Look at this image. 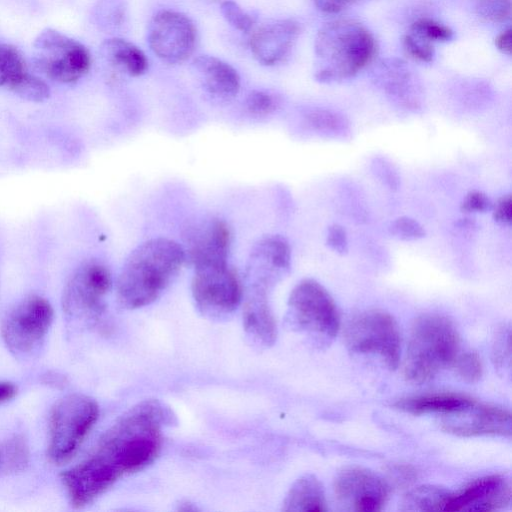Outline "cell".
Segmentation results:
<instances>
[{
  "label": "cell",
  "mask_w": 512,
  "mask_h": 512,
  "mask_svg": "<svg viewBox=\"0 0 512 512\" xmlns=\"http://www.w3.org/2000/svg\"><path fill=\"white\" fill-rule=\"evenodd\" d=\"M403 46L407 54L415 60L430 63L434 59L435 51L432 43L411 33H407L403 37Z\"/></svg>",
  "instance_id": "37"
},
{
  "label": "cell",
  "mask_w": 512,
  "mask_h": 512,
  "mask_svg": "<svg viewBox=\"0 0 512 512\" xmlns=\"http://www.w3.org/2000/svg\"><path fill=\"white\" fill-rule=\"evenodd\" d=\"M495 45L499 51L503 54L510 55L511 54V46H512V30L508 28L499 34L495 39Z\"/></svg>",
  "instance_id": "42"
},
{
  "label": "cell",
  "mask_w": 512,
  "mask_h": 512,
  "mask_svg": "<svg viewBox=\"0 0 512 512\" xmlns=\"http://www.w3.org/2000/svg\"><path fill=\"white\" fill-rule=\"evenodd\" d=\"M459 350V335L453 323L439 314L418 317L411 329L404 376L421 384L453 364Z\"/></svg>",
  "instance_id": "4"
},
{
  "label": "cell",
  "mask_w": 512,
  "mask_h": 512,
  "mask_svg": "<svg viewBox=\"0 0 512 512\" xmlns=\"http://www.w3.org/2000/svg\"><path fill=\"white\" fill-rule=\"evenodd\" d=\"M176 422L159 400L132 407L106 431L95 451L61 474L71 504L92 503L125 474L144 469L158 456L162 428Z\"/></svg>",
  "instance_id": "1"
},
{
  "label": "cell",
  "mask_w": 512,
  "mask_h": 512,
  "mask_svg": "<svg viewBox=\"0 0 512 512\" xmlns=\"http://www.w3.org/2000/svg\"><path fill=\"white\" fill-rule=\"evenodd\" d=\"M510 327L503 324L498 327L493 335L492 342V359L495 367L504 371L510 368L511 341Z\"/></svg>",
  "instance_id": "30"
},
{
  "label": "cell",
  "mask_w": 512,
  "mask_h": 512,
  "mask_svg": "<svg viewBox=\"0 0 512 512\" xmlns=\"http://www.w3.org/2000/svg\"><path fill=\"white\" fill-rule=\"evenodd\" d=\"M196 42V27L181 12L162 10L149 22L147 43L151 51L167 64L185 62L193 54Z\"/></svg>",
  "instance_id": "12"
},
{
  "label": "cell",
  "mask_w": 512,
  "mask_h": 512,
  "mask_svg": "<svg viewBox=\"0 0 512 512\" xmlns=\"http://www.w3.org/2000/svg\"><path fill=\"white\" fill-rule=\"evenodd\" d=\"M220 9L226 21L241 32H250L255 26L256 16L243 10L233 0L222 2Z\"/></svg>",
  "instance_id": "33"
},
{
  "label": "cell",
  "mask_w": 512,
  "mask_h": 512,
  "mask_svg": "<svg viewBox=\"0 0 512 512\" xmlns=\"http://www.w3.org/2000/svg\"><path fill=\"white\" fill-rule=\"evenodd\" d=\"M203 91L213 100L227 102L240 90V76L229 63L211 55H199L191 65Z\"/></svg>",
  "instance_id": "20"
},
{
  "label": "cell",
  "mask_w": 512,
  "mask_h": 512,
  "mask_svg": "<svg viewBox=\"0 0 512 512\" xmlns=\"http://www.w3.org/2000/svg\"><path fill=\"white\" fill-rule=\"evenodd\" d=\"M191 294L205 317L222 320L233 314L243 300V283L229 262L193 268Z\"/></svg>",
  "instance_id": "7"
},
{
  "label": "cell",
  "mask_w": 512,
  "mask_h": 512,
  "mask_svg": "<svg viewBox=\"0 0 512 512\" xmlns=\"http://www.w3.org/2000/svg\"><path fill=\"white\" fill-rule=\"evenodd\" d=\"M113 286L109 268L98 260L82 263L66 283L62 308L73 321L91 322L105 310L106 296Z\"/></svg>",
  "instance_id": "8"
},
{
  "label": "cell",
  "mask_w": 512,
  "mask_h": 512,
  "mask_svg": "<svg viewBox=\"0 0 512 512\" xmlns=\"http://www.w3.org/2000/svg\"><path fill=\"white\" fill-rule=\"evenodd\" d=\"M306 118L313 128L326 136H345L348 130L346 119L329 109L312 108L307 111Z\"/></svg>",
  "instance_id": "26"
},
{
  "label": "cell",
  "mask_w": 512,
  "mask_h": 512,
  "mask_svg": "<svg viewBox=\"0 0 512 512\" xmlns=\"http://www.w3.org/2000/svg\"><path fill=\"white\" fill-rule=\"evenodd\" d=\"M7 88L20 98L30 102H44L50 96L48 85L27 71L10 83Z\"/></svg>",
  "instance_id": "27"
},
{
  "label": "cell",
  "mask_w": 512,
  "mask_h": 512,
  "mask_svg": "<svg viewBox=\"0 0 512 512\" xmlns=\"http://www.w3.org/2000/svg\"><path fill=\"white\" fill-rule=\"evenodd\" d=\"M291 247L285 237L269 234L252 246L244 270L243 287H261L271 291L291 269Z\"/></svg>",
  "instance_id": "14"
},
{
  "label": "cell",
  "mask_w": 512,
  "mask_h": 512,
  "mask_svg": "<svg viewBox=\"0 0 512 512\" xmlns=\"http://www.w3.org/2000/svg\"><path fill=\"white\" fill-rule=\"evenodd\" d=\"M474 7L480 18L492 23H503L511 16V0H475Z\"/></svg>",
  "instance_id": "31"
},
{
  "label": "cell",
  "mask_w": 512,
  "mask_h": 512,
  "mask_svg": "<svg viewBox=\"0 0 512 512\" xmlns=\"http://www.w3.org/2000/svg\"><path fill=\"white\" fill-rule=\"evenodd\" d=\"M388 232L392 237L401 241H416L426 236L423 226L409 216L394 219L388 226Z\"/></svg>",
  "instance_id": "32"
},
{
  "label": "cell",
  "mask_w": 512,
  "mask_h": 512,
  "mask_svg": "<svg viewBox=\"0 0 512 512\" xmlns=\"http://www.w3.org/2000/svg\"><path fill=\"white\" fill-rule=\"evenodd\" d=\"M185 264L184 252L175 240L157 237L135 247L124 260L115 289L126 309H138L156 301L177 278Z\"/></svg>",
  "instance_id": "2"
},
{
  "label": "cell",
  "mask_w": 512,
  "mask_h": 512,
  "mask_svg": "<svg viewBox=\"0 0 512 512\" xmlns=\"http://www.w3.org/2000/svg\"><path fill=\"white\" fill-rule=\"evenodd\" d=\"M285 323L292 330L313 337L318 345L326 346L338 333L340 316L329 292L316 280L306 278L289 295Z\"/></svg>",
  "instance_id": "5"
},
{
  "label": "cell",
  "mask_w": 512,
  "mask_h": 512,
  "mask_svg": "<svg viewBox=\"0 0 512 512\" xmlns=\"http://www.w3.org/2000/svg\"><path fill=\"white\" fill-rule=\"evenodd\" d=\"M283 510L288 512H320L326 510L322 484L312 474L298 478L289 489Z\"/></svg>",
  "instance_id": "24"
},
{
  "label": "cell",
  "mask_w": 512,
  "mask_h": 512,
  "mask_svg": "<svg viewBox=\"0 0 512 512\" xmlns=\"http://www.w3.org/2000/svg\"><path fill=\"white\" fill-rule=\"evenodd\" d=\"M53 317L50 302L41 296L20 301L2 323L1 335L7 349L17 357L30 356L45 339Z\"/></svg>",
  "instance_id": "10"
},
{
  "label": "cell",
  "mask_w": 512,
  "mask_h": 512,
  "mask_svg": "<svg viewBox=\"0 0 512 512\" xmlns=\"http://www.w3.org/2000/svg\"><path fill=\"white\" fill-rule=\"evenodd\" d=\"M377 45L373 34L359 21L340 18L323 25L315 38L314 78L338 83L357 75L371 62Z\"/></svg>",
  "instance_id": "3"
},
{
  "label": "cell",
  "mask_w": 512,
  "mask_h": 512,
  "mask_svg": "<svg viewBox=\"0 0 512 512\" xmlns=\"http://www.w3.org/2000/svg\"><path fill=\"white\" fill-rule=\"evenodd\" d=\"M334 490L338 500L349 510L375 512L382 509L389 495V487L376 472L348 466L337 473Z\"/></svg>",
  "instance_id": "15"
},
{
  "label": "cell",
  "mask_w": 512,
  "mask_h": 512,
  "mask_svg": "<svg viewBox=\"0 0 512 512\" xmlns=\"http://www.w3.org/2000/svg\"><path fill=\"white\" fill-rule=\"evenodd\" d=\"M511 482L503 474H492L472 481L453 492L446 511L484 512L507 507L511 503Z\"/></svg>",
  "instance_id": "17"
},
{
  "label": "cell",
  "mask_w": 512,
  "mask_h": 512,
  "mask_svg": "<svg viewBox=\"0 0 512 512\" xmlns=\"http://www.w3.org/2000/svg\"><path fill=\"white\" fill-rule=\"evenodd\" d=\"M24 72L25 62L19 51L11 45L0 43V87H8Z\"/></svg>",
  "instance_id": "28"
},
{
  "label": "cell",
  "mask_w": 512,
  "mask_h": 512,
  "mask_svg": "<svg viewBox=\"0 0 512 512\" xmlns=\"http://www.w3.org/2000/svg\"><path fill=\"white\" fill-rule=\"evenodd\" d=\"M17 388L13 383L0 382V404L5 403L15 397Z\"/></svg>",
  "instance_id": "43"
},
{
  "label": "cell",
  "mask_w": 512,
  "mask_h": 512,
  "mask_svg": "<svg viewBox=\"0 0 512 512\" xmlns=\"http://www.w3.org/2000/svg\"><path fill=\"white\" fill-rule=\"evenodd\" d=\"M99 415L94 399L71 394L53 407L49 420L48 456L54 463L68 461L77 451Z\"/></svg>",
  "instance_id": "6"
},
{
  "label": "cell",
  "mask_w": 512,
  "mask_h": 512,
  "mask_svg": "<svg viewBox=\"0 0 512 512\" xmlns=\"http://www.w3.org/2000/svg\"><path fill=\"white\" fill-rule=\"evenodd\" d=\"M365 0H313L318 10L323 13L336 14Z\"/></svg>",
  "instance_id": "41"
},
{
  "label": "cell",
  "mask_w": 512,
  "mask_h": 512,
  "mask_svg": "<svg viewBox=\"0 0 512 512\" xmlns=\"http://www.w3.org/2000/svg\"><path fill=\"white\" fill-rule=\"evenodd\" d=\"M0 459H1V457H0Z\"/></svg>",
  "instance_id": "44"
},
{
  "label": "cell",
  "mask_w": 512,
  "mask_h": 512,
  "mask_svg": "<svg viewBox=\"0 0 512 512\" xmlns=\"http://www.w3.org/2000/svg\"><path fill=\"white\" fill-rule=\"evenodd\" d=\"M269 294L263 288H243V327L252 341L264 347L273 345L277 337Z\"/></svg>",
  "instance_id": "21"
},
{
  "label": "cell",
  "mask_w": 512,
  "mask_h": 512,
  "mask_svg": "<svg viewBox=\"0 0 512 512\" xmlns=\"http://www.w3.org/2000/svg\"><path fill=\"white\" fill-rule=\"evenodd\" d=\"M327 246L339 255H345L348 252V239L345 229L339 224H332L326 232Z\"/></svg>",
  "instance_id": "39"
},
{
  "label": "cell",
  "mask_w": 512,
  "mask_h": 512,
  "mask_svg": "<svg viewBox=\"0 0 512 512\" xmlns=\"http://www.w3.org/2000/svg\"><path fill=\"white\" fill-rule=\"evenodd\" d=\"M250 32L249 47L254 58L262 65L273 66L289 55L300 34V25L293 19H274Z\"/></svg>",
  "instance_id": "18"
},
{
  "label": "cell",
  "mask_w": 512,
  "mask_h": 512,
  "mask_svg": "<svg viewBox=\"0 0 512 512\" xmlns=\"http://www.w3.org/2000/svg\"><path fill=\"white\" fill-rule=\"evenodd\" d=\"M446 417L442 429L457 436H510L512 432L510 412L496 406L475 402L468 410Z\"/></svg>",
  "instance_id": "19"
},
{
  "label": "cell",
  "mask_w": 512,
  "mask_h": 512,
  "mask_svg": "<svg viewBox=\"0 0 512 512\" xmlns=\"http://www.w3.org/2000/svg\"><path fill=\"white\" fill-rule=\"evenodd\" d=\"M36 67L50 79L71 84L89 70L91 58L87 48L63 33L47 28L34 40Z\"/></svg>",
  "instance_id": "11"
},
{
  "label": "cell",
  "mask_w": 512,
  "mask_h": 512,
  "mask_svg": "<svg viewBox=\"0 0 512 512\" xmlns=\"http://www.w3.org/2000/svg\"><path fill=\"white\" fill-rule=\"evenodd\" d=\"M350 352L378 355L389 369L400 361V333L395 319L382 310H369L355 316L345 328Z\"/></svg>",
  "instance_id": "9"
},
{
  "label": "cell",
  "mask_w": 512,
  "mask_h": 512,
  "mask_svg": "<svg viewBox=\"0 0 512 512\" xmlns=\"http://www.w3.org/2000/svg\"><path fill=\"white\" fill-rule=\"evenodd\" d=\"M453 364L458 376L468 383L477 382L482 376V362L476 352L457 355Z\"/></svg>",
  "instance_id": "34"
},
{
  "label": "cell",
  "mask_w": 512,
  "mask_h": 512,
  "mask_svg": "<svg viewBox=\"0 0 512 512\" xmlns=\"http://www.w3.org/2000/svg\"><path fill=\"white\" fill-rule=\"evenodd\" d=\"M493 203L490 198L481 191H471L463 199L460 209L465 213H484L492 210Z\"/></svg>",
  "instance_id": "38"
},
{
  "label": "cell",
  "mask_w": 512,
  "mask_h": 512,
  "mask_svg": "<svg viewBox=\"0 0 512 512\" xmlns=\"http://www.w3.org/2000/svg\"><path fill=\"white\" fill-rule=\"evenodd\" d=\"M100 50L112 67L128 76L138 77L147 70L148 61L144 52L125 39H107L102 43Z\"/></svg>",
  "instance_id": "23"
},
{
  "label": "cell",
  "mask_w": 512,
  "mask_h": 512,
  "mask_svg": "<svg viewBox=\"0 0 512 512\" xmlns=\"http://www.w3.org/2000/svg\"><path fill=\"white\" fill-rule=\"evenodd\" d=\"M409 33L429 43L449 42L454 38L452 29L428 18H420L414 21L409 28Z\"/></svg>",
  "instance_id": "29"
},
{
  "label": "cell",
  "mask_w": 512,
  "mask_h": 512,
  "mask_svg": "<svg viewBox=\"0 0 512 512\" xmlns=\"http://www.w3.org/2000/svg\"><path fill=\"white\" fill-rule=\"evenodd\" d=\"M277 98L263 90L251 91L246 100V110L253 116L262 117L271 114L277 107Z\"/></svg>",
  "instance_id": "35"
},
{
  "label": "cell",
  "mask_w": 512,
  "mask_h": 512,
  "mask_svg": "<svg viewBox=\"0 0 512 512\" xmlns=\"http://www.w3.org/2000/svg\"><path fill=\"white\" fill-rule=\"evenodd\" d=\"M373 83L395 104L416 110L421 105L422 87L412 68L402 59L379 61L371 71Z\"/></svg>",
  "instance_id": "16"
},
{
  "label": "cell",
  "mask_w": 512,
  "mask_h": 512,
  "mask_svg": "<svg viewBox=\"0 0 512 512\" xmlns=\"http://www.w3.org/2000/svg\"><path fill=\"white\" fill-rule=\"evenodd\" d=\"M474 404L475 401L467 396L442 393L403 398L393 406L413 415L437 413L446 416L464 412Z\"/></svg>",
  "instance_id": "22"
},
{
  "label": "cell",
  "mask_w": 512,
  "mask_h": 512,
  "mask_svg": "<svg viewBox=\"0 0 512 512\" xmlns=\"http://www.w3.org/2000/svg\"><path fill=\"white\" fill-rule=\"evenodd\" d=\"M232 232L220 217L209 215L196 218L183 229L180 243L185 263L192 268L228 262Z\"/></svg>",
  "instance_id": "13"
},
{
  "label": "cell",
  "mask_w": 512,
  "mask_h": 512,
  "mask_svg": "<svg viewBox=\"0 0 512 512\" xmlns=\"http://www.w3.org/2000/svg\"><path fill=\"white\" fill-rule=\"evenodd\" d=\"M452 491L435 485H423L409 491L401 502L402 511H446Z\"/></svg>",
  "instance_id": "25"
},
{
  "label": "cell",
  "mask_w": 512,
  "mask_h": 512,
  "mask_svg": "<svg viewBox=\"0 0 512 512\" xmlns=\"http://www.w3.org/2000/svg\"><path fill=\"white\" fill-rule=\"evenodd\" d=\"M371 170L375 177L390 190H397L399 188L401 183L399 172L388 159L375 157L371 162Z\"/></svg>",
  "instance_id": "36"
},
{
  "label": "cell",
  "mask_w": 512,
  "mask_h": 512,
  "mask_svg": "<svg viewBox=\"0 0 512 512\" xmlns=\"http://www.w3.org/2000/svg\"><path fill=\"white\" fill-rule=\"evenodd\" d=\"M493 219L496 223L508 226L512 222V199L510 195L502 196L493 204Z\"/></svg>",
  "instance_id": "40"
}]
</instances>
